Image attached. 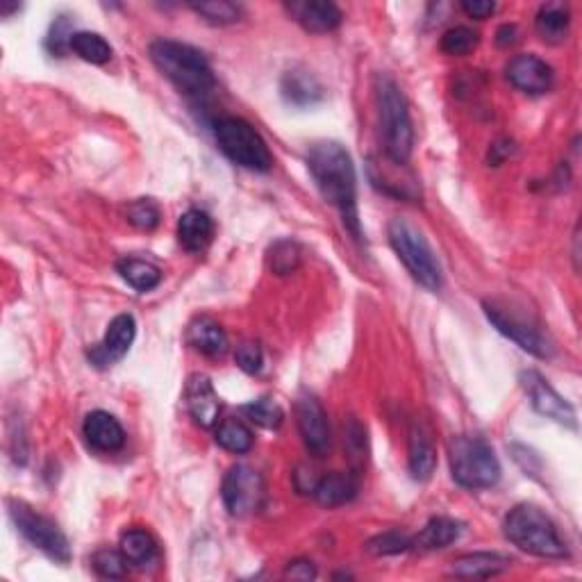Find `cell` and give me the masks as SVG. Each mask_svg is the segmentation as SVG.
Listing matches in <instances>:
<instances>
[{
	"mask_svg": "<svg viewBox=\"0 0 582 582\" xmlns=\"http://www.w3.org/2000/svg\"><path fill=\"white\" fill-rule=\"evenodd\" d=\"M496 41H498V46H505V48L512 46V44H517V41H519L517 26H510V23H505V26L498 28Z\"/></svg>",
	"mask_w": 582,
	"mask_h": 582,
	"instance_id": "cell-41",
	"label": "cell"
},
{
	"mask_svg": "<svg viewBox=\"0 0 582 582\" xmlns=\"http://www.w3.org/2000/svg\"><path fill=\"white\" fill-rule=\"evenodd\" d=\"M357 494V480L351 473H328L317 480L312 496L317 498V503L323 507H339L344 503H351Z\"/></svg>",
	"mask_w": 582,
	"mask_h": 582,
	"instance_id": "cell-22",
	"label": "cell"
},
{
	"mask_svg": "<svg viewBox=\"0 0 582 582\" xmlns=\"http://www.w3.org/2000/svg\"><path fill=\"white\" fill-rule=\"evenodd\" d=\"M462 10L467 12V16H471V19L482 21L496 12V5L489 3V0H464Z\"/></svg>",
	"mask_w": 582,
	"mask_h": 582,
	"instance_id": "cell-40",
	"label": "cell"
},
{
	"mask_svg": "<svg viewBox=\"0 0 582 582\" xmlns=\"http://www.w3.org/2000/svg\"><path fill=\"white\" fill-rule=\"evenodd\" d=\"M71 51L89 64H107L112 60V46L96 32H73Z\"/></svg>",
	"mask_w": 582,
	"mask_h": 582,
	"instance_id": "cell-28",
	"label": "cell"
},
{
	"mask_svg": "<svg viewBox=\"0 0 582 582\" xmlns=\"http://www.w3.org/2000/svg\"><path fill=\"white\" fill-rule=\"evenodd\" d=\"M214 239V223L203 210H189L178 221V241L189 253H203Z\"/></svg>",
	"mask_w": 582,
	"mask_h": 582,
	"instance_id": "cell-19",
	"label": "cell"
},
{
	"mask_svg": "<svg viewBox=\"0 0 582 582\" xmlns=\"http://www.w3.org/2000/svg\"><path fill=\"white\" fill-rule=\"evenodd\" d=\"M301 264V248H298L296 241L282 239L276 241L269 251V269L278 276H289L294 273Z\"/></svg>",
	"mask_w": 582,
	"mask_h": 582,
	"instance_id": "cell-32",
	"label": "cell"
},
{
	"mask_svg": "<svg viewBox=\"0 0 582 582\" xmlns=\"http://www.w3.org/2000/svg\"><path fill=\"white\" fill-rule=\"evenodd\" d=\"M569 7L564 3H546L539 7L535 26L546 44H562L569 35Z\"/></svg>",
	"mask_w": 582,
	"mask_h": 582,
	"instance_id": "cell-26",
	"label": "cell"
},
{
	"mask_svg": "<svg viewBox=\"0 0 582 582\" xmlns=\"http://www.w3.org/2000/svg\"><path fill=\"white\" fill-rule=\"evenodd\" d=\"M91 564H94V569L98 576L103 578H123L128 573V560L126 555L119 551H112V548H103V551H98L94 557H91Z\"/></svg>",
	"mask_w": 582,
	"mask_h": 582,
	"instance_id": "cell-36",
	"label": "cell"
},
{
	"mask_svg": "<svg viewBox=\"0 0 582 582\" xmlns=\"http://www.w3.org/2000/svg\"><path fill=\"white\" fill-rule=\"evenodd\" d=\"M437 467V448L426 426L414 423L410 430V473L414 480L426 482Z\"/></svg>",
	"mask_w": 582,
	"mask_h": 582,
	"instance_id": "cell-18",
	"label": "cell"
},
{
	"mask_svg": "<svg viewBox=\"0 0 582 582\" xmlns=\"http://www.w3.org/2000/svg\"><path fill=\"white\" fill-rule=\"evenodd\" d=\"M510 567V557L501 553H469L457 557L451 573L457 578H492Z\"/></svg>",
	"mask_w": 582,
	"mask_h": 582,
	"instance_id": "cell-23",
	"label": "cell"
},
{
	"mask_svg": "<svg viewBox=\"0 0 582 582\" xmlns=\"http://www.w3.org/2000/svg\"><path fill=\"white\" fill-rule=\"evenodd\" d=\"M282 96L296 107H310L323 98V87L307 69H291L282 76Z\"/></svg>",
	"mask_w": 582,
	"mask_h": 582,
	"instance_id": "cell-21",
	"label": "cell"
},
{
	"mask_svg": "<svg viewBox=\"0 0 582 582\" xmlns=\"http://www.w3.org/2000/svg\"><path fill=\"white\" fill-rule=\"evenodd\" d=\"M344 444L351 451L353 460L364 462V453H367V430L355 417H348L344 423Z\"/></svg>",
	"mask_w": 582,
	"mask_h": 582,
	"instance_id": "cell-37",
	"label": "cell"
},
{
	"mask_svg": "<svg viewBox=\"0 0 582 582\" xmlns=\"http://www.w3.org/2000/svg\"><path fill=\"white\" fill-rule=\"evenodd\" d=\"M151 60L173 82V87L191 98L210 96L216 78L207 57L198 48L173 39H157L151 44Z\"/></svg>",
	"mask_w": 582,
	"mask_h": 582,
	"instance_id": "cell-2",
	"label": "cell"
},
{
	"mask_svg": "<svg viewBox=\"0 0 582 582\" xmlns=\"http://www.w3.org/2000/svg\"><path fill=\"white\" fill-rule=\"evenodd\" d=\"M137 335V323L132 314H119L107 328L101 344L89 351V360L98 369H107L126 357Z\"/></svg>",
	"mask_w": 582,
	"mask_h": 582,
	"instance_id": "cell-13",
	"label": "cell"
},
{
	"mask_svg": "<svg viewBox=\"0 0 582 582\" xmlns=\"http://www.w3.org/2000/svg\"><path fill=\"white\" fill-rule=\"evenodd\" d=\"M462 535V523L446 517H435L426 523L417 537H412V548L419 551H442V548L455 544Z\"/></svg>",
	"mask_w": 582,
	"mask_h": 582,
	"instance_id": "cell-24",
	"label": "cell"
},
{
	"mask_svg": "<svg viewBox=\"0 0 582 582\" xmlns=\"http://www.w3.org/2000/svg\"><path fill=\"white\" fill-rule=\"evenodd\" d=\"M451 473L464 489H489L501 480V462L492 444L482 437L460 435L448 446Z\"/></svg>",
	"mask_w": 582,
	"mask_h": 582,
	"instance_id": "cell-6",
	"label": "cell"
},
{
	"mask_svg": "<svg viewBox=\"0 0 582 582\" xmlns=\"http://www.w3.org/2000/svg\"><path fill=\"white\" fill-rule=\"evenodd\" d=\"M307 169L314 185L326 201L337 207L344 226L355 239L362 237L360 214H357V176L351 153L337 141H317L307 151Z\"/></svg>",
	"mask_w": 582,
	"mask_h": 582,
	"instance_id": "cell-1",
	"label": "cell"
},
{
	"mask_svg": "<svg viewBox=\"0 0 582 582\" xmlns=\"http://www.w3.org/2000/svg\"><path fill=\"white\" fill-rule=\"evenodd\" d=\"M214 139L219 144L221 153L235 162L241 169L248 171H269L273 164V155L251 123L237 116L221 119L214 126Z\"/></svg>",
	"mask_w": 582,
	"mask_h": 582,
	"instance_id": "cell-7",
	"label": "cell"
},
{
	"mask_svg": "<svg viewBox=\"0 0 582 582\" xmlns=\"http://www.w3.org/2000/svg\"><path fill=\"white\" fill-rule=\"evenodd\" d=\"M289 12L296 16V21L307 32L314 35H326L339 28L342 23V10L330 0H305V3H291Z\"/></svg>",
	"mask_w": 582,
	"mask_h": 582,
	"instance_id": "cell-17",
	"label": "cell"
},
{
	"mask_svg": "<svg viewBox=\"0 0 582 582\" xmlns=\"http://www.w3.org/2000/svg\"><path fill=\"white\" fill-rule=\"evenodd\" d=\"M126 216L135 228L151 232L160 226L162 212H160V207H157V203L151 201V198H139V201L128 205Z\"/></svg>",
	"mask_w": 582,
	"mask_h": 582,
	"instance_id": "cell-35",
	"label": "cell"
},
{
	"mask_svg": "<svg viewBox=\"0 0 582 582\" xmlns=\"http://www.w3.org/2000/svg\"><path fill=\"white\" fill-rule=\"evenodd\" d=\"M185 403L187 410L201 428H214L219 423L221 403L216 396L212 382L203 373H194L185 385Z\"/></svg>",
	"mask_w": 582,
	"mask_h": 582,
	"instance_id": "cell-15",
	"label": "cell"
},
{
	"mask_svg": "<svg viewBox=\"0 0 582 582\" xmlns=\"http://www.w3.org/2000/svg\"><path fill=\"white\" fill-rule=\"evenodd\" d=\"M389 244H392L398 260L405 264V269L410 276L419 282L423 289L439 291L444 285V273L442 266L432 246L423 232L407 219H392L387 228Z\"/></svg>",
	"mask_w": 582,
	"mask_h": 582,
	"instance_id": "cell-5",
	"label": "cell"
},
{
	"mask_svg": "<svg viewBox=\"0 0 582 582\" xmlns=\"http://www.w3.org/2000/svg\"><path fill=\"white\" fill-rule=\"evenodd\" d=\"M367 553L376 555V557H387V555H401L412 548V537L405 535V532L398 530H389L382 532V535H376L367 542Z\"/></svg>",
	"mask_w": 582,
	"mask_h": 582,
	"instance_id": "cell-33",
	"label": "cell"
},
{
	"mask_svg": "<svg viewBox=\"0 0 582 582\" xmlns=\"http://www.w3.org/2000/svg\"><path fill=\"white\" fill-rule=\"evenodd\" d=\"M478 41H480L478 32H473L467 26H455V28L444 32L442 44H439V46H442V51L446 55L462 57V55H469V53L476 51Z\"/></svg>",
	"mask_w": 582,
	"mask_h": 582,
	"instance_id": "cell-34",
	"label": "cell"
},
{
	"mask_svg": "<svg viewBox=\"0 0 582 582\" xmlns=\"http://www.w3.org/2000/svg\"><path fill=\"white\" fill-rule=\"evenodd\" d=\"M505 76L514 87L539 96L553 87V69L537 55H517L505 66Z\"/></svg>",
	"mask_w": 582,
	"mask_h": 582,
	"instance_id": "cell-14",
	"label": "cell"
},
{
	"mask_svg": "<svg viewBox=\"0 0 582 582\" xmlns=\"http://www.w3.org/2000/svg\"><path fill=\"white\" fill-rule=\"evenodd\" d=\"M121 553L126 555L128 564L137 569H146L160 560V546H157L155 537L151 532L132 528L128 532H123L121 537Z\"/></svg>",
	"mask_w": 582,
	"mask_h": 582,
	"instance_id": "cell-25",
	"label": "cell"
},
{
	"mask_svg": "<svg viewBox=\"0 0 582 582\" xmlns=\"http://www.w3.org/2000/svg\"><path fill=\"white\" fill-rule=\"evenodd\" d=\"M7 512L10 519L28 542L39 548L41 553L60 564H69L71 560V546L64 532L53 519H48L46 514L37 512L35 507H30L23 501H7Z\"/></svg>",
	"mask_w": 582,
	"mask_h": 582,
	"instance_id": "cell-8",
	"label": "cell"
},
{
	"mask_svg": "<svg viewBox=\"0 0 582 582\" xmlns=\"http://www.w3.org/2000/svg\"><path fill=\"white\" fill-rule=\"evenodd\" d=\"M296 423L303 444L314 457H323L330 451L332 432L328 414L314 396H301L296 403Z\"/></svg>",
	"mask_w": 582,
	"mask_h": 582,
	"instance_id": "cell-12",
	"label": "cell"
},
{
	"mask_svg": "<svg viewBox=\"0 0 582 582\" xmlns=\"http://www.w3.org/2000/svg\"><path fill=\"white\" fill-rule=\"evenodd\" d=\"M235 362H237V367L241 371H246V373H251V376H255V373L262 371V362H264L262 348L257 346L255 342L239 344L237 351H235Z\"/></svg>",
	"mask_w": 582,
	"mask_h": 582,
	"instance_id": "cell-38",
	"label": "cell"
},
{
	"mask_svg": "<svg viewBox=\"0 0 582 582\" xmlns=\"http://www.w3.org/2000/svg\"><path fill=\"white\" fill-rule=\"evenodd\" d=\"M253 432L239 419H226L216 428V444L230 453H248L253 448Z\"/></svg>",
	"mask_w": 582,
	"mask_h": 582,
	"instance_id": "cell-29",
	"label": "cell"
},
{
	"mask_svg": "<svg viewBox=\"0 0 582 582\" xmlns=\"http://www.w3.org/2000/svg\"><path fill=\"white\" fill-rule=\"evenodd\" d=\"M285 576L291 580H314L317 578V569H314V564L310 560H294L287 564L285 569Z\"/></svg>",
	"mask_w": 582,
	"mask_h": 582,
	"instance_id": "cell-39",
	"label": "cell"
},
{
	"mask_svg": "<svg viewBox=\"0 0 582 582\" xmlns=\"http://www.w3.org/2000/svg\"><path fill=\"white\" fill-rule=\"evenodd\" d=\"M19 10H21V5H19V3H14V5L3 3V7H0V14H3V16H10L12 12H19Z\"/></svg>",
	"mask_w": 582,
	"mask_h": 582,
	"instance_id": "cell-42",
	"label": "cell"
},
{
	"mask_svg": "<svg viewBox=\"0 0 582 582\" xmlns=\"http://www.w3.org/2000/svg\"><path fill=\"white\" fill-rule=\"evenodd\" d=\"M519 382L523 392L528 394L532 407H535L542 417L560 423V426L576 428V410H573V405L564 401V398L548 385V380L542 373L521 371Z\"/></svg>",
	"mask_w": 582,
	"mask_h": 582,
	"instance_id": "cell-11",
	"label": "cell"
},
{
	"mask_svg": "<svg viewBox=\"0 0 582 582\" xmlns=\"http://www.w3.org/2000/svg\"><path fill=\"white\" fill-rule=\"evenodd\" d=\"M187 344L191 348H196L198 353L219 357L228 351V335L226 330L210 317H198L189 323Z\"/></svg>",
	"mask_w": 582,
	"mask_h": 582,
	"instance_id": "cell-20",
	"label": "cell"
},
{
	"mask_svg": "<svg viewBox=\"0 0 582 582\" xmlns=\"http://www.w3.org/2000/svg\"><path fill=\"white\" fill-rule=\"evenodd\" d=\"M241 412H244L253 423H257V426H262L266 430H278L282 426V421H285L282 407L269 396H262L257 398V401L246 403L241 407Z\"/></svg>",
	"mask_w": 582,
	"mask_h": 582,
	"instance_id": "cell-30",
	"label": "cell"
},
{
	"mask_svg": "<svg viewBox=\"0 0 582 582\" xmlns=\"http://www.w3.org/2000/svg\"><path fill=\"white\" fill-rule=\"evenodd\" d=\"M505 537L510 542L537 557H564L567 555V544L562 542L560 532H557L553 519L542 510V507L521 503L512 507L505 517Z\"/></svg>",
	"mask_w": 582,
	"mask_h": 582,
	"instance_id": "cell-4",
	"label": "cell"
},
{
	"mask_svg": "<svg viewBox=\"0 0 582 582\" xmlns=\"http://www.w3.org/2000/svg\"><path fill=\"white\" fill-rule=\"evenodd\" d=\"M376 101L380 114L382 148H385L389 162L403 166L410 162L414 146L410 105H407V98L403 89L396 85V80L385 76V73H380L376 78Z\"/></svg>",
	"mask_w": 582,
	"mask_h": 582,
	"instance_id": "cell-3",
	"label": "cell"
},
{
	"mask_svg": "<svg viewBox=\"0 0 582 582\" xmlns=\"http://www.w3.org/2000/svg\"><path fill=\"white\" fill-rule=\"evenodd\" d=\"M189 7L212 26H230L241 16L239 5L228 3V0H205V3H189Z\"/></svg>",
	"mask_w": 582,
	"mask_h": 582,
	"instance_id": "cell-31",
	"label": "cell"
},
{
	"mask_svg": "<svg viewBox=\"0 0 582 582\" xmlns=\"http://www.w3.org/2000/svg\"><path fill=\"white\" fill-rule=\"evenodd\" d=\"M221 496L232 517L244 519L260 512L266 501V485L262 473L246 467V464H235L226 473V478H223Z\"/></svg>",
	"mask_w": 582,
	"mask_h": 582,
	"instance_id": "cell-9",
	"label": "cell"
},
{
	"mask_svg": "<svg viewBox=\"0 0 582 582\" xmlns=\"http://www.w3.org/2000/svg\"><path fill=\"white\" fill-rule=\"evenodd\" d=\"M82 432H85L89 446L101 453H114L126 444V430H123L121 423L116 421L110 412L103 410L87 414Z\"/></svg>",
	"mask_w": 582,
	"mask_h": 582,
	"instance_id": "cell-16",
	"label": "cell"
},
{
	"mask_svg": "<svg viewBox=\"0 0 582 582\" xmlns=\"http://www.w3.org/2000/svg\"><path fill=\"white\" fill-rule=\"evenodd\" d=\"M482 310H485L487 319L492 326L505 335L507 339H512L514 344L521 346L523 351H528L535 357H551L553 346L548 339L544 337V332L537 328V323H532L530 319L523 317V314H517L510 307L498 305L494 301H485L482 303Z\"/></svg>",
	"mask_w": 582,
	"mask_h": 582,
	"instance_id": "cell-10",
	"label": "cell"
},
{
	"mask_svg": "<svg viewBox=\"0 0 582 582\" xmlns=\"http://www.w3.org/2000/svg\"><path fill=\"white\" fill-rule=\"evenodd\" d=\"M116 271H119V276L137 291H151L162 282V271L157 269L155 264L137 260V257H123V260L116 264Z\"/></svg>",
	"mask_w": 582,
	"mask_h": 582,
	"instance_id": "cell-27",
	"label": "cell"
}]
</instances>
